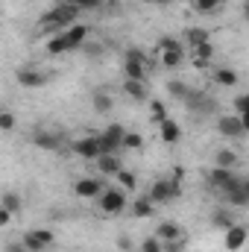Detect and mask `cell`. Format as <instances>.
Segmentation results:
<instances>
[{
	"label": "cell",
	"mask_w": 249,
	"mask_h": 252,
	"mask_svg": "<svg viewBox=\"0 0 249 252\" xmlns=\"http://www.w3.org/2000/svg\"><path fill=\"white\" fill-rule=\"evenodd\" d=\"M158 138H161L164 144H176V141L182 138V126L167 118V121H161V124H158Z\"/></svg>",
	"instance_id": "cell-17"
},
{
	"label": "cell",
	"mask_w": 249,
	"mask_h": 252,
	"mask_svg": "<svg viewBox=\"0 0 249 252\" xmlns=\"http://www.w3.org/2000/svg\"><path fill=\"white\" fill-rule=\"evenodd\" d=\"M12 223V211L9 208H0V226H9Z\"/></svg>",
	"instance_id": "cell-42"
},
{
	"label": "cell",
	"mask_w": 249,
	"mask_h": 252,
	"mask_svg": "<svg viewBox=\"0 0 249 252\" xmlns=\"http://www.w3.org/2000/svg\"><path fill=\"white\" fill-rule=\"evenodd\" d=\"M179 47H182V44H179L176 38H161V41H158V53H167V50H179Z\"/></svg>",
	"instance_id": "cell-39"
},
{
	"label": "cell",
	"mask_w": 249,
	"mask_h": 252,
	"mask_svg": "<svg viewBox=\"0 0 249 252\" xmlns=\"http://www.w3.org/2000/svg\"><path fill=\"white\" fill-rule=\"evenodd\" d=\"M124 150H144V135H138V132H126Z\"/></svg>",
	"instance_id": "cell-34"
},
{
	"label": "cell",
	"mask_w": 249,
	"mask_h": 252,
	"mask_svg": "<svg viewBox=\"0 0 249 252\" xmlns=\"http://www.w3.org/2000/svg\"><path fill=\"white\" fill-rule=\"evenodd\" d=\"M223 193V199H226V205H232V208H244V205H249V199H247V190H244V179H232L226 188L220 190Z\"/></svg>",
	"instance_id": "cell-7"
},
{
	"label": "cell",
	"mask_w": 249,
	"mask_h": 252,
	"mask_svg": "<svg viewBox=\"0 0 249 252\" xmlns=\"http://www.w3.org/2000/svg\"><path fill=\"white\" fill-rule=\"evenodd\" d=\"M144 3H156V0H144Z\"/></svg>",
	"instance_id": "cell-48"
},
{
	"label": "cell",
	"mask_w": 249,
	"mask_h": 252,
	"mask_svg": "<svg viewBox=\"0 0 249 252\" xmlns=\"http://www.w3.org/2000/svg\"><path fill=\"white\" fill-rule=\"evenodd\" d=\"M211 79H214L217 85H223V88H232V85H238V70H232V67H217V70L211 73Z\"/></svg>",
	"instance_id": "cell-21"
},
{
	"label": "cell",
	"mask_w": 249,
	"mask_h": 252,
	"mask_svg": "<svg viewBox=\"0 0 249 252\" xmlns=\"http://www.w3.org/2000/svg\"><path fill=\"white\" fill-rule=\"evenodd\" d=\"M217 132L220 135H226V138H241L247 129H244V121H241V115H223V118H217Z\"/></svg>",
	"instance_id": "cell-11"
},
{
	"label": "cell",
	"mask_w": 249,
	"mask_h": 252,
	"mask_svg": "<svg viewBox=\"0 0 249 252\" xmlns=\"http://www.w3.org/2000/svg\"><path fill=\"white\" fill-rule=\"evenodd\" d=\"M138 252H141V250H138Z\"/></svg>",
	"instance_id": "cell-50"
},
{
	"label": "cell",
	"mask_w": 249,
	"mask_h": 252,
	"mask_svg": "<svg viewBox=\"0 0 249 252\" xmlns=\"http://www.w3.org/2000/svg\"><path fill=\"white\" fill-rule=\"evenodd\" d=\"M50 244H53V232L50 229H32V232L24 235V247L30 252H44Z\"/></svg>",
	"instance_id": "cell-9"
},
{
	"label": "cell",
	"mask_w": 249,
	"mask_h": 252,
	"mask_svg": "<svg viewBox=\"0 0 249 252\" xmlns=\"http://www.w3.org/2000/svg\"><path fill=\"white\" fill-rule=\"evenodd\" d=\"M18 82L24 88H38V85L47 82V73H41V70H18Z\"/></svg>",
	"instance_id": "cell-20"
},
{
	"label": "cell",
	"mask_w": 249,
	"mask_h": 252,
	"mask_svg": "<svg viewBox=\"0 0 249 252\" xmlns=\"http://www.w3.org/2000/svg\"><path fill=\"white\" fill-rule=\"evenodd\" d=\"M147 196H150L156 205H161V202H173L176 196H182V185L173 182V179H156L153 188L147 190Z\"/></svg>",
	"instance_id": "cell-2"
},
{
	"label": "cell",
	"mask_w": 249,
	"mask_h": 252,
	"mask_svg": "<svg viewBox=\"0 0 249 252\" xmlns=\"http://www.w3.org/2000/svg\"><path fill=\"white\" fill-rule=\"evenodd\" d=\"M153 211H156V202H153L150 196H138V199L132 202V214H135V217H153Z\"/></svg>",
	"instance_id": "cell-23"
},
{
	"label": "cell",
	"mask_w": 249,
	"mask_h": 252,
	"mask_svg": "<svg viewBox=\"0 0 249 252\" xmlns=\"http://www.w3.org/2000/svg\"><path fill=\"white\" fill-rule=\"evenodd\" d=\"M118 185H121V190L132 193V190L138 188V179H135V173H129V170H121V173H118Z\"/></svg>",
	"instance_id": "cell-31"
},
{
	"label": "cell",
	"mask_w": 249,
	"mask_h": 252,
	"mask_svg": "<svg viewBox=\"0 0 249 252\" xmlns=\"http://www.w3.org/2000/svg\"><path fill=\"white\" fill-rule=\"evenodd\" d=\"M190 53H193V62H196V64H205V62H211V59H214V44H211V41H205V44L193 47Z\"/></svg>",
	"instance_id": "cell-24"
},
{
	"label": "cell",
	"mask_w": 249,
	"mask_h": 252,
	"mask_svg": "<svg viewBox=\"0 0 249 252\" xmlns=\"http://www.w3.org/2000/svg\"><path fill=\"white\" fill-rule=\"evenodd\" d=\"M150 115H153V121H167V106L161 103V100H150Z\"/></svg>",
	"instance_id": "cell-33"
},
{
	"label": "cell",
	"mask_w": 249,
	"mask_h": 252,
	"mask_svg": "<svg viewBox=\"0 0 249 252\" xmlns=\"http://www.w3.org/2000/svg\"><path fill=\"white\" fill-rule=\"evenodd\" d=\"M94 164H97V170H100V173H106V176H118V173L124 170V161H121V156H118V153H103Z\"/></svg>",
	"instance_id": "cell-12"
},
{
	"label": "cell",
	"mask_w": 249,
	"mask_h": 252,
	"mask_svg": "<svg viewBox=\"0 0 249 252\" xmlns=\"http://www.w3.org/2000/svg\"><path fill=\"white\" fill-rule=\"evenodd\" d=\"M100 211L103 214H121L126 208V190H121V188H109V190H103L100 193Z\"/></svg>",
	"instance_id": "cell-5"
},
{
	"label": "cell",
	"mask_w": 249,
	"mask_h": 252,
	"mask_svg": "<svg viewBox=\"0 0 249 252\" xmlns=\"http://www.w3.org/2000/svg\"><path fill=\"white\" fill-rule=\"evenodd\" d=\"M247 112H249V94L235 97V115H247Z\"/></svg>",
	"instance_id": "cell-37"
},
{
	"label": "cell",
	"mask_w": 249,
	"mask_h": 252,
	"mask_svg": "<svg viewBox=\"0 0 249 252\" xmlns=\"http://www.w3.org/2000/svg\"><path fill=\"white\" fill-rule=\"evenodd\" d=\"M185 41H187V50H193V47H199V44H205V41H211V38H208V32H205L202 27H187Z\"/></svg>",
	"instance_id": "cell-22"
},
{
	"label": "cell",
	"mask_w": 249,
	"mask_h": 252,
	"mask_svg": "<svg viewBox=\"0 0 249 252\" xmlns=\"http://www.w3.org/2000/svg\"><path fill=\"white\" fill-rule=\"evenodd\" d=\"M235 179V170H229V167H217L214 164V170L208 173V182H211V188H217V190H223L229 182Z\"/></svg>",
	"instance_id": "cell-18"
},
{
	"label": "cell",
	"mask_w": 249,
	"mask_h": 252,
	"mask_svg": "<svg viewBox=\"0 0 249 252\" xmlns=\"http://www.w3.org/2000/svg\"><path fill=\"white\" fill-rule=\"evenodd\" d=\"M59 53H67V44H64L62 32H56V35L47 41V56H59Z\"/></svg>",
	"instance_id": "cell-30"
},
{
	"label": "cell",
	"mask_w": 249,
	"mask_h": 252,
	"mask_svg": "<svg viewBox=\"0 0 249 252\" xmlns=\"http://www.w3.org/2000/svg\"><path fill=\"white\" fill-rule=\"evenodd\" d=\"M167 91H170V97H176V100H182V103H185V97L190 94V88H187L182 79H170V82H167Z\"/></svg>",
	"instance_id": "cell-28"
},
{
	"label": "cell",
	"mask_w": 249,
	"mask_h": 252,
	"mask_svg": "<svg viewBox=\"0 0 249 252\" xmlns=\"http://www.w3.org/2000/svg\"><path fill=\"white\" fill-rule=\"evenodd\" d=\"M223 3H226V0H196L193 6H196V12H199V15H214Z\"/></svg>",
	"instance_id": "cell-32"
},
{
	"label": "cell",
	"mask_w": 249,
	"mask_h": 252,
	"mask_svg": "<svg viewBox=\"0 0 249 252\" xmlns=\"http://www.w3.org/2000/svg\"><path fill=\"white\" fill-rule=\"evenodd\" d=\"M73 153L85 161H97L103 156V144H100V135H85L79 141H73Z\"/></svg>",
	"instance_id": "cell-4"
},
{
	"label": "cell",
	"mask_w": 249,
	"mask_h": 252,
	"mask_svg": "<svg viewBox=\"0 0 249 252\" xmlns=\"http://www.w3.org/2000/svg\"><path fill=\"white\" fill-rule=\"evenodd\" d=\"M3 208H9V211L15 214V211H21V208H24V202H21V196H18V193H12V190H9V193H3Z\"/></svg>",
	"instance_id": "cell-35"
},
{
	"label": "cell",
	"mask_w": 249,
	"mask_h": 252,
	"mask_svg": "<svg viewBox=\"0 0 249 252\" xmlns=\"http://www.w3.org/2000/svg\"><path fill=\"white\" fill-rule=\"evenodd\" d=\"M185 3H196V0H185Z\"/></svg>",
	"instance_id": "cell-49"
},
{
	"label": "cell",
	"mask_w": 249,
	"mask_h": 252,
	"mask_svg": "<svg viewBox=\"0 0 249 252\" xmlns=\"http://www.w3.org/2000/svg\"><path fill=\"white\" fill-rule=\"evenodd\" d=\"M124 94L126 97H132L135 103H147V100H150L144 79H124Z\"/></svg>",
	"instance_id": "cell-16"
},
{
	"label": "cell",
	"mask_w": 249,
	"mask_h": 252,
	"mask_svg": "<svg viewBox=\"0 0 249 252\" xmlns=\"http://www.w3.org/2000/svg\"><path fill=\"white\" fill-rule=\"evenodd\" d=\"M241 121H244V129L249 132V112H247V115H241Z\"/></svg>",
	"instance_id": "cell-45"
},
{
	"label": "cell",
	"mask_w": 249,
	"mask_h": 252,
	"mask_svg": "<svg viewBox=\"0 0 249 252\" xmlns=\"http://www.w3.org/2000/svg\"><path fill=\"white\" fill-rule=\"evenodd\" d=\"M158 56H161V64H164V67H179V64L185 62V47L167 50V53H158Z\"/></svg>",
	"instance_id": "cell-26"
},
{
	"label": "cell",
	"mask_w": 249,
	"mask_h": 252,
	"mask_svg": "<svg viewBox=\"0 0 249 252\" xmlns=\"http://www.w3.org/2000/svg\"><path fill=\"white\" fill-rule=\"evenodd\" d=\"M211 223L220 226V229H229V226H235V214H232L229 208H217V211L211 214Z\"/></svg>",
	"instance_id": "cell-25"
},
{
	"label": "cell",
	"mask_w": 249,
	"mask_h": 252,
	"mask_svg": "<svg viewBox=\"0 0 249 252\" xmlns=\"http://www.w3.org/2000/svg\"><path fill=\"white\" fill-rule=\"evenodd\" d=\"M244 190H247V199H249V179H244Z\"/></svg>",
	"instance_id": "cell-46"
},
{
	"label": "cell",
	"mask_w": 249,
	"mask_h": 252,
	"mask_svg": "<svg viewBox=\"0 0 249 252\" xmlns=\"http://www.w3.org/2000/svg\"><path fill=\"white\" fill-rule=\"evenodd\" d=\"M156 3H161V6H167V3H173V0H156Z\"/></svg>",
	"instance_id": "cell-47"
},
{
	"label": "cell",
	"mask_w": 249,
	"mask_h": 252,
	"mask_svg": "<svg viewBox=\"0 0 249 252\" xmlns=\"http://www.w3.org/2000/svg\"><path fill=\"white\" fill-rule=\"evenodd\" d=\"M112 103H115L112 94H106V91H94V109H97V112H103V115L112 112Z\"/></svg>",
	"instance_id": "cell-29"
},
{
	"label": "cell",
	"mask_w": 249,
	"mask_h": 252,
	"mask_svg": "<svg viewBox=\"0 0 249 252\" xmlns=\"http://www.w3.org/2000/svg\"><path fill=\"white\" fill-rule=\"evenodd\" d=\"M32 144H35V147H41V150H59V147H62L59 135H53V132H44V129L32 132Z\"/></svg>",
	"instance_id": "cell-19"
},
{
	"label": "cell",
	"mask_w": 249,
	"mask_h": 252,
	"mask_svg": "<svg viewBox=\"0 0 249 252\" xmlns=\"http://www.w3.org/2000/svg\"><path fill=\"white\" fill-rule=\"evenodd\" d=\"M62 38H64V44H67V50H76L88 38V27L85 24H73V27H67L62 32Z\"/></svg>",
	"instance_id": "cell-15"
},
{
	"label": "cell",
	"mask_w": 249,
	"mask_h": 252,
	"mask_svg": "<svg viewBox=\"0 0 249 252\" xmlns=\"http://www.w3.org/2000/svg\"><path fill=\"white\" fill-rule=\"evenodd\" d=\"M76 9H97L100 6V0H70Z\"/></svg>",
	"instance_id": "cell-40"
},
{
	"label": "cell",
	"mask_w": 249,
	"mask_h": 252,
	"mask_svg": "<svg viewBox=\"0 0 249 252\" xmlns=\"http://www.w3.org/2000/svg\"><path fill=\"white\" fill-rule=\"evenodd\" d=\"M124 138H126V129L121 124H112L106 132H100L103 153H118V150H124Z\"/></svg>",
	"instance_id": "cell-6"
},
{
	"label": "cell",
	"mask_w": 249,
	"mask_h": 252,
	"mask_svg": "<svg viewBox=\"0 0 249 252\" xmlns=\"http://www.w3.org/2000/svg\"><path fill=\"white\" fill-rule=\"evenodd\" d=\"M103 190H106L103 188V182L94 179V176H82V179H76V185H73V193L82 196V199H100Z\"/></svg>",
	"instance_id": "cell-10"
},
{
	"label": "cell",
	"mask_w": 249,
	"mask_h": 252,
	"mask_svg": "<svg viewBox=\"0 0 249 252\" xmlns=\"http://www.w3.org/2000/svg\"><path fill=\"white\" fill-rule=\"evenodd\" d=\"M249 241V229L247 226H241V223H235V226H229L226 229V238H223V247L229 252H241L244 247H247Z\"/></svg>",
	"instance_id": "cell-8"
},
{
	"label": "cell",
	"mask_w": 249,
	"mask_h": 252,
	"mask_svg": "<svg viewBox=\"0 0 249 252\" xmlns=\"http://www.w3.org/2000/svg\"><path fill=\"white\" fill-rule=\"evenodd\" d=\"M182 250H185V238L173 241V244H164V252H182Z\"/></svg>",
	"instance_id": "cell-41"
},
{
	"label": "cell",
	"mask_w": 249,
	"mask_h": 252,
	"mask_svg": "<svg viewBox=\"0 0 249 252\" xmlns=\"http://www.w3.org/2000/svg\"><path fill=\"white\" fill-rule=\"evenodd\" d=\"M185 106L190 109V112H196V115H205V112H211V109H214V100H211V97H205L202 91H193V88H190V94L185 97Z\"/></svg>",
	"instance_id": "cell-13"
},
{
	"label": "cell",
	"mask_w": 249,
	"mask_h": 252,
	"mask_svg": "<svg viewBox=\"0 0 249 252\" xmlns=\"http://www.w3.org/2000/svg\"><path fill=\"white\" fill-rule=\"evenodd\" d=\"M217 167L235 170V167H238V153H235V150H217Z\"/></svg>",
	"instance_id": "cell-27"
},
{
	"label": "cell",
	"mask_w": 249,
	"mask_h": 252,
	"mask_svg": "<svg viewBox=\"0 0 249 252\" xmlns=\"http://www.w3.org/2000/svg\"><path fill=\"white\" fill-rule=\"evenodd\" d=\"M138 250H141V252H164V244H161V241L153 235V238H144Z\"/></svg>",
	"instance_id": "cell-36"
},
{
	"label": "cell",
	"mask_w": 249,
	"mask_h": 252,
	"mask_svg": "<svg viewBox=\"0 0 249 252\" xmlns=\"http://www.w3.org/2000/svg\"><path fill=\"white\" fill-rule=\"evenodd\" d=\"M0 129H3V132H12V129H15V115H12V112H3V115H0Z\"/></svg>",
	"instance_id": "cell-38"
},
{
	"label": "cell",
	"mask_w": 249,
	"mask_h": 252,
	"mask_svg": "<svg viewBox=\"0 0 249 252\" xmlns=\"http://www.w3.org/2000/svg\"><path fill=\"white\" fill-rule=\"evenodd\" d=\"M6 252H30V250L24 247V241H21V244H15V241H12V244H6Z\"/></svg>",
	"instance_id": "cell-43"
},
{
	"label": "cell",
	"mask_w": 249,
	"mask_h": 252,
	"mask_svg": "<svg viewBox=\"0 0 249 252\" xmlns=\"http://www.w3.org/2000/svg\"><path fill=\"white\" fill-rule=\"evenodd\" d=\"M118 244H121V250H132V244H129V238H121Z\"/></svg>",
	"instance_id": "cell-44"
},
{
	"label": "cell",
	"mask_w": 249,
	"mask_h": 252,
	"mask_svg": "<svg viewBox=\"0 0 249 252\" xmlns=\"http://www.w3.org/2000/svg\"><path fill=\"white\" fill-rule=\"evenodd\" d=\"M124 73L126 79H147V62L138 47H129L124 56Z\"/></svg>",
	"instance_id": "cell-3"
},
{
	"label": "cell",
	"mask_w": 249,
	"mask_h": 252,
	"mask_svg": "<svg viewBox=\"0 0 249 252\" xmlns=\"http://www.w3.org/2000/svg\"><path fill=\"white\" fill-rule=\"evenodd\" d=\"M156 238H158L161 244H173V241H182V238H185V232H182L176 223L164 220V223H158V226H156Z\"/></svg>",
	"instance_id": "cell-14"
},
{
	"label": "cell",
	"mask_w": 249,
	"mask_h": 252,
	"mask_svg": "<svg viewBox=\"0 0 249 252\" xmlns=\"http://www.w3.org/2000/svg\"><path fill=\"white\" fill-rule=\"evenodd\" d=\"M79 12L82 9H76L70 0L67 3H59V6H53L41 21H38V30H47V32H53V30H67V27H73L76 24V18H79Z\"/></svg>",
	"instance_id": "cell-1"
}]
</instances>
